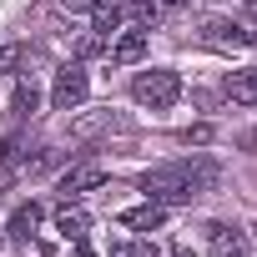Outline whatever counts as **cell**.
Listing matches in <instances>:
<instances>
[{
    "label": "cell",
    "mask_w": 257,
    "mask_h": 257,
    "mask_svg": "<svg viewBox=\"0 0 257 257\" xmlns=\"http://www.w3.org/2000/svg\"><path fill=\"white\" fill-rule=\"evenodd\" d=\"M56 6H66V11H76V16H81V11H91V6H96V0H56Z\"/></svg>",
    "instance_id": "cell-17"
},
{
    "label": "cell",
    "mask_w": 257,
    "mask_h": 257,
    "mask_svg": "<svg viewBox=\"0 0 257 257\" xmlns=\"http://www.w3.org/2000/svg\"><path fill=\"white\" fill-rule=\"evenodd\" d=\"M41 106V91H36V81H16V101H11V111L16 116H31Z\"/></svg>",
    "instance_id": "cell-13"
},
{
    "label": "cell",
    "mask_w": 257,
    "mask_h": 257,
    "mask_svg": "<svg viewBox=\"0 0 257 257\" xmlns=\"http://www.w3.org/2000/svg\"><path fill=\"white\" fill-rule=\"evenodd\" d=\"M182 142H187V147H192V142H197V147L212 142V126H192V132H182Z\"/></svg>",
    "instance_id": "cell-16"
},
{
    "label": "cell",
    "mask_w": 257,
    "mask_h": 257,
    "mask_svg": "<svg viewBox=\"0 0 257 257\" xmlns=\"http://www.w3.org/2000/svg\"><path fill=\"white\" fill-rule=\"evenodd\" d=\"M76 257H96V252H91V247H86V242H76Z\"/></svg>",
    "instance_id": "cell-21"
},
{
    "label": "cell",
    "mask_w": 257,
    "mask_h": 257,
    "mask_svg": "<svg viewBox=\"0 0 257 257\" xmlns=\"http://www.w3.org/2000/svg\"><path fill=\"white\" fill-rule=\"evenodd\" d=\"M36 227H41V207H36V202H26V207L11 217V227H6V232H11V237H31Z\"/></svg>",
    "instance_id": "cell-12"
},
{
    "label": "cell",
    "mask_w": 257,
    "mask_h": 257,
    "mask_svg": "<svg viewBox=\"0 0 257 257\" xmlns=\"http://www.w3.org/2000/svg\"><path fill=\"white\" fill-rule=\"evenodd\" d=\"M121 126V116L106 106V111H91V116H81V121H71V137L76 142H86V137H101V132H116Z\"/></svg>",
    "instance_id": "cell-9"
},
{
    "label": "cell",
    "mask_w": 257,
    "mask_h": 257,
    "mask_svg": "<svg viewBox=\"0 0 257 257\" xmlns=\"http://www.w3.org/2000/svg\"><path fill=\"white\" fill-rule=\"evenodd\" d=\"M16 157H21V137H6V142H0V172L16 167Z\"/></svg>",
    "instance_id": "cell-15"
},
{
    "label": "cell",
    "mask_w": 257,
    "mask_h": 257,
    "mask_svg": "<svg viewBox=\"0 0 257 257\" xmlns=\"http://www.w3.org/2000/svg\"><path fill=\"white\" fill-rule=\"evenodd\" d=\"M86 91H91V76H86V66H81V61H66V66L56 71L51 106H56V111H76V106L86 101Z\"/></svg>",
    "instance_id": "cell-4"
},
{
    "label": "cell",
    "mask_w": 257,
    "mask_h": 257,
    "mask_svg": "<svg viewBox=\"0 0 257 257\" xmlns=\"http://www.w3.org/2000/svg\"><path fill=\"white\" fill-rule=\"evenodd\" d=\"M222 91H227L237 106H257V71H232Z\"/></svg>",
    "instance_id": "cell-11"
},
{
    "label": "cell",
    "mask_w": 257,
    "mask_h": 257,
    "mask_svg": "<svg viewBox=\"0 0 257 257\" xmlns=\"http://www.w3.org/2000/svg\"><path fill=\"white\" fill-rule=\"evenodd\" d=\"M207 247L217 257H247V232L227 227V222H207Z\"/></svg>",
    "instance_id": "cell-6"
},
{
    "label": "cell",
    "mask_w": 257,
    "mask_h": 257,
    "mask_svg": "<svg viewBox=\"0 0 257 257\" xmlns=\"http://www.w3.org/2000/svg\"><path fill=\"white\" fill-rule=\"evenodd\" d=\"M132 96H137L142 106H152V111H167V106L182 96V76H177V71H162V66H157V71H142V76L132 81Z\"/></svg>",
    "instance_id": "cell-3"
},
{
    "label": "cell",
    "mask_w": 257,
    "mask_h": 257,
    "mask_svg": "<svg viewBox=\"0 0 257 257\" xmlns=\"http://www.w3.org/2000/svg\"><path fill=\"white\" fill-rule=\"evenodd\" d=\"M96 187H106V172L101 167H71L61 177V192L66 197H81V192H96Z\"/></svg>",
    "instance_id": "cell-8"
},
{
    "label": "cell",
    "mask_w": 257,
    "mask_h": 257,
    "mask_svg": "<svg viewBox=\"0 0 257 257\" xmlns=\"http://www.w3.org/2000/svg\"><path fill=\"white\" fill-rule=\"evenodd\" d=\"M0 242H6V237H0Z\"/></svg>",
    "instance_id": "cell-22"
},
{
    "label": "cell",
    "mask_w": 257,
    "mask_h": 257,
    "mask_svg": "<svg viewBox=\"0 0 257 257\" xmlns=\"http://www.w3.org/2000/svg\"><path fill=\"white\" fill-rule=\"evenodd\" d=\"M137 257H162V252H157L152 242H137Z\"/></svg>",
    "instance_id": "cell-19"
},
{
    "label": "cell",
    "mask_w": 257,
    "mask_h": 257,
    "mask_svg": "<svg viewBox=\"0 0 257 257\" xmlns=\"http://www.w3.org/2000/svg\"><path fill=\"white\" fill-rule=\"evenodd\" d=\"M252 6H257V0H252Z\"/></svg>",
    "instance_id": "cell-23"
},
{
    "label": "cell",
    "mask_w": 257,
    "mask_h": 257,
    "mask_svg": "<svg viewBox=\"0 0 257 257\" xmlns=\"http://www.w3.org/2000/svg\"><path fill=\"white\" fill-rule=\"evenodd\" d=\"M162 222H167V207L162 202H142V207H126L121 212V227L126 232H157Z\"/></svg>",
    "instance_id": "cell-7"
},
{
    "label": "cell",
    "mask_w": 257,
    "mask_h": 257,
    "mask_svg": "<svg viewBox=\"0 0 257 257\" xmlns=\"http://www.w3.org/2000/svg\"><path fill=\"white\" fill-rule=\"evenodd\" d=\"M111 257H137V247H132V242H116V247H111Z\"/></svg>",
    "instance_id": "cell-18"
},
{
    "label": "cell",
    "mask_w": 257,
    "mask_h": 257,
    "mask_svg": "<svg viewBox=\"0 0 257 257\" xmlns=\"http://www.w3.org/2000/svg\"><path fill=\"white\" fill-rule=\"evenodd\" d=\"M202 41L207 46H217V51H247V46H257V21H247V16H212L207 26H202Z\"/></svg>",
    "instance_id": "cell-2"
},
{
    "label": "cell",
    "mask_w": 257,
    "mask_h": 257,
    "mask_svg": "<svg viewBox=\"0 0 257 257\" xmlns=\"http://www.w3.org/2000/svg\"><path fill=\"white\" fill-rule=\"evenodd\" d=\"M56 232H61L66 242H86V232H91V217H86L81 207H61V212H56Z\"/></svg>",
    "instance_id": "cell-10"
},
{
    "label": "cell",
    "mask_w": 257,
    "mask_h": 257,
    "mask_svg": "<svg viewBox=\"0 0 257 257\" xmlns=\"http://www.w3.org/2000/svg\"><path fill=\"white\" fill-rule=\"evenodd\" d=\"M26 66V46L21 41H6V46H0V76H16Z\"/></svg>",
    "instance_id": "cell-14"
},
{
    "label": "cell",
    "mask_w": 257,
    "mask_h": 257,
    "mask_svg": "<svg viewBox=\"0 0 257 257\" xmlns=\"http://www.w3.org/2000/svg\"><path fill=\"white\" fill-rule=\"evenodd\" d=\"M222 182V167L212 157H182V162H167V167H152L142 177V192L147 202H162V207H182V202H197L202 192H212Z\"/></svg>",
    "instance_id": "cell-1"
},
{
    "label": "cell",
    "mask_w": 257,
    "mask_h": 257,
    "mask_svg": "<svg viewBox=\"0 0 257 257\" xmlns=\"http://www.w3.org/2000/svg\"><path fill=\"white\" fill-rule=\"evenodd\" d=\"M182 6H192V0H162V11H182Z\"/></svg>",
    "instance_id": "cell-20"
},
{
    "label": "cell",
    "mask_w": 257,
    "mask_h": 257,
    "mask_svg": "<svg viewBox=\"0 0 257 257\" xmlns=\"http://www.w3.org/2000/svg\"><path fill=\"white\" fill-rule=\"evenodd\" d=\"M147 46H152V36H147L142 26L116 31V41H111V66H137V61L147 56Z\"/></svg>",
    "instance_id": "cell-5"
}]
</instances>
